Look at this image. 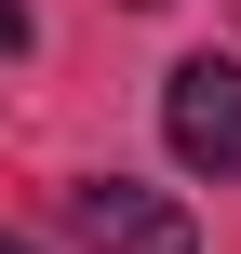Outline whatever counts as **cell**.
<instances>
[{"instance_id":"1","label":"cell","mask_w":241,"mask_h":254,"mask_svg":"<svg viewBox=\"0 0 241 254\" xmlns=\"http://www.w3.org/2000/svg\"><path fill=\"white\" fill-rule=\"evenodd\" d=\"M161 134L188 174H241V54H188L161 80Z\"/></svg>"},{"instance_id":"3","label":"cell","mask_w":241,"mask_h":254,"mask_svg":"<svg viewBox=\"0 0 241 254\" xmlns=\"http://www.w3.org/2000/svg\"><path fill=\"white\" fill-rule=\"evenodd\" d=\"M27 40H40V27H27V0H0V67H13Z\"/></svg>"},{"instance_id":"2","label":"cell","mask_w":241,"mask_h":254,"mask_svg":"<svg viewBox=\"0 0 241 254\" xmlns=\"http://www.w3.org/2000/svg\"><path fill=\"white\" fill-rule=\"evenodd\" d=\"M67 228L94 254H201L188 201H161V188H134V174H80V188H67Z\"/></svg>"},{"instance_id":"4","label":"cell","mask_w":241,"mask_h":254,"mask_svg":"<svg viewBox=\"0 0 241 254\" xmlns=\"http://www.w3.org/2000/svg\"><path fill=\"white\" fill-rule=\"evenodd\" d=\"M0 254H27V241H13V228H0Z\"/></svg>"},{"instance_id":"5","label":"cell","mask_w":241,"mask_h":254,"mask_svg":"<svg viewBox=\"0 0 241 254\" xmlns=\"http://www.w3.org/2000/svg\"><path fill=\"white\" fill-rule=\"evenodd\" d=\"M148 13H161V0H148Z\"/></svg>"}]
</instances>
